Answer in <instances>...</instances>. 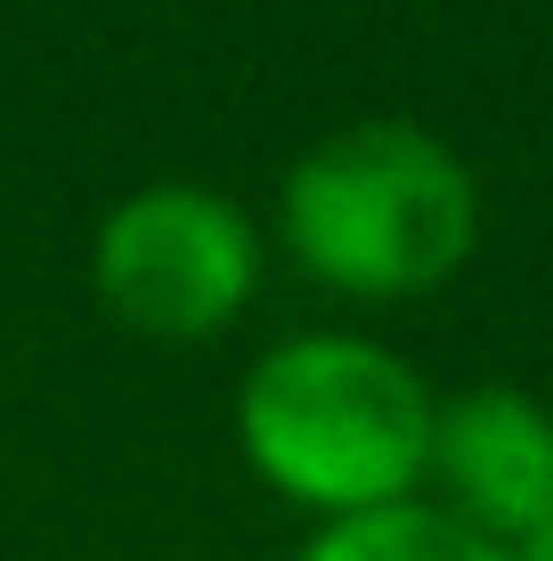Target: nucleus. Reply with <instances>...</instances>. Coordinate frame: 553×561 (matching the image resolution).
I'll list each match as a JSON object with an SVG mask.
<instances>
[{
  "label": "nucleus",
  "instance_id": "423d86ee",
  "mask_svg": "<svg viewBox=\"0 0 553 561\" xmlns=\"http://www.w3.org/2000/svg\"><path fill=\"white\" fill-rule=\"evenodd\" d=\"M512 561H553V513H545L538 529L521 537V546H512Z\"/></svg>",
  "mask_w": 553,
  "mask_h": 561
},
{
  "label": "nucleus",
  "instance_id": "20e7f679",
  "mask_svg": "<svg viewBox=\"0 0 553 561\" xmlns=\"http://www.w3.org/2000/svg\"><path fill=\"white\" fill-rule=\"evenodd\" d=\"M431 489L440 513L464 520L488 546H521L529 529L553 513V415L529 391H464L448 408H431Z\"/></svg>",
  "mask_w": 553,
  "mask_h": 561
},
{
  "label": "nucleus",
  "instance_id": "f03ea898",
  "mask_svg": "<svg viewBox=\"0 0 553 561\" xmlns=\"http://www.w3.org/2000/svg\"><path fill=\"white\" fill-rule=\"evenodd\" d=\"M277 220L318 285L358 301H407L464 268L481 237V187L440 130L375 114L318 139L285 171Z\"/></svg>",
  "mask_w": 553,
  "mask_h": 561
},
{
  "label": "nucleus",
  "instance_id": "39448f33",
  "mask_svg": "<svg viewBox=\"0 0 553 561\" xmlns=\"http://www.w3.org/2000/svg\"><path fill=\"white\" fill-rule=\"evenodd\" d=\"M293 561H512L505 546L472 537L464 520H448L440 505H391V513H358V520H326Z\"/></svg>",
  "mask_w": 553,
  "mask_h": 561
},
{
  "label": "nucleus",
  "instance_id": "f257e3e1",
  "mask_svg": "<svg viewBox=\"0 0 553 561\" xmlns=\"http://www.w3.org/2000/svg\"><path fill=\"white\" fill-rule=\"evenodd\" d=\"M431 408L399 351L367 334H293L244 375L237 448L277 496L318 520H358L424 496Z\"/></svg>",
  "mask_w": 553,
  "mask_h": 561
},
{
  "label": "nucleus",
  "instance_id": "7ed1b4c3",
  "mask_svg": "<svg viewBox=\"0 0 553 561\" xmlns=\"http://www.w3.org/2000/svg\"><path fill=\"white\" fill-rule=\"evenodd\" d=\"M90 277H99V301L130 334L204 342L253 301L261 237L244 220V204H228L220 187L155 180L99 220Z\"/></svg>",
  "mask_w": 553,
  "mask_h": 561
}]
</instances>
